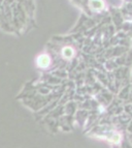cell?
I'll list each match as a JSON object with an SVG mask.
<instances>
[{"instance_id": "obj_2", "label": "cell", "mask_w": 132, "mask_h": 148, "mask_svg": "<svg viewBox=\"0 0 132 148\" xmlns=\"http://www.w3.org/2000/svg\"><path fill=\"white\" fill-rule=\"evenodd\" d=\"M72 51H71V49L70 48H65L64 49V56L65 57H70V56H72Z\"/></svg>"}, {"instance_id": "obj_1", "label": "cell", "mask_w": 132, "mask_h": 148, "mask_svg": "<svg viewBox=\"0 0 132 148\" xmlns=\"http://www.w3.org/2000/svg\"><path fill=\"white\" fill-rule=\"evenodd\" d=\"M49 62H50V59L47 55H42V56H40L38 58V64L42 67L47 66L48 64H49Z\"/></svg>"}]
</instances>
